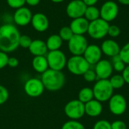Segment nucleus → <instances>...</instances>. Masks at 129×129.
I'll list each match as a JSON object with an SVG mask.
<instances>
[{
  "label": "nucleus",
  "instance_id": "f257e3e1",
  "mask_svg": "<svg viewBox=\"0 0 129 129\" xmlns=\"http://www.w3.org/2000/svg\"><path fill=\"white\" fill-rule=\"evenodd\" d=\"M20 32L17 28L11 23L0 26V51L10 53L19 47Z\"/></svg>",
  "mask_w": 129,
  "mask_h": 129
},
{
  "label": "nucleus",
  "instance_id": "f03ea898",
  "mask_svg": "<svg viewBox=\"0 0 129 129\" xmlns=\"http://www.w3.org/2000/svg\"><path fill=\"white\" fill-rule=\"evenodd\" d=\"M45 89L50 91H57L60 90L65 85L66 77L62 71L47 70L42 74L41 79Z\"/></svg>",
  "mask_w": 129,
  "mask_h": 129
},
{
  "label": "nucleus",
  "instance_id": "7ed1b4c3",
  "mask_svg": "<svg viewBox=\"0 0 129 129\" xmlns=\"http://www.w3.org/2000/svg\"><path fill=\"white\" fill-rule=\"evenodd\" d=\"M94 98L100 102L108 101L113 95V91L109 79H98L92 88Z\"/></svg>",
  "mask_w": 129,
  "mask_h": 129
},
{
  "label": "nucleus",
  "instance_id": "20e7f679",
  "mask_svg": "<svg viewBox=\"0 0 129 129\" xmlns=\"http://www.w3.org/2000/svg\"><path fill=\"white\" fill-rule=\"evenodd\" d=\"M66 67L70 73L76 76H83L91 68V65L82 55H73L67 60Z\"/></svg>",
  "mask_w": 129,
  "mask_h": 129
},
{
  "label": "nucleus",
  "instance_id": "39448f33",
  "mask_svg": "<svg viewBox=\"0 0 129 129\" xmlns=\"http://www.w3.org/2000/svg\"><path fill=\"white\" fill-rule=\"evenodd\" d=\"M109 26V23L100 17L89 22L87 33L89 36L94 39H101L107 35Z\"/></svg>",
  "mask_w": 129,
  "mask_h": 129
},
{
  "label": "nucleus",
  "instance_id": "423d86ee",
  "mask_svg": "<svg viewBox=\"0 0 129 129\" xmlns=\"http://www.w3.org/2000/svg\"><path fill=\"white\" fill-rule=\"evenodd\" d=\"M46 58L49 69L62 71L67 66V57L60 50L48 51L46 54Z\"/></svg>",
  "mask_w": 129,
  "mask_h": 129
},
{
  "label": "nucleus",
  "instance_id": "0eeeda50",
  "mask_svg": "<svg viewBox=\"0 0 129 129\" xmlns=\"http://www.w3.org/2000/svg\"><path fill=\"white\" fill-rule=\"evenodd\" d=\"M64 113L71 120H79L85 114V104L78 99L72 100L65 105Z\"/></svg>",
  "mask_w": 129,
  "mask_h": 129
},
{
  "label": "nucleus",
  "instance_id": "6e6552de",
  "mask_svg": "<svg viewBox=\"0 0 129 129\" xmlns=\"http://www.w3.org/2000/svg\"><path fill=\"white\" fill-rule=\"evenodd\" d=\"M88 44L83 35H73L68 41V49L73 55H83Z\"/></svg>",
  "mask_w": 129,
  "mask_h": 129
},
{
  "label": "nucleus",
  "instance_id": "1a4fd4ad",
  "mask_svg": "<svg viewBox=\"0 0 129 129\" xmlns=\"http://www.w3.org/2000/svg\"><path fill=\"white\" fill-rule=\"evenodd\" d=\"M108 107L110 113L115 116L124 114L127 110V101L125 98L120 94H113L108 101Z\"/></svg>",
  "mask_w": 129,
  "mask_h": 129
},
{
  "label": "nucleus",
  "instance_id": "9d476101",
  "mask_svg": "<svg viewBox=\"0 0 129 129\" xmlns=\"http://www.w3.org/2000/svg\"><path fill=\"white\" fill-rule=\"evenodd\" d=\"M23 89L29 97L38 98L43 94L45 87L41 79L38 78H30L26 81Z\"/></svg>",
  "mask_w": 129,
  "mask_h": 129
},
{
  "label": "nucleus",
  "instance_id": "9b49d317",
  "mask_svg": "<svg viewBox=\"0 0 129 129\" xmlns=\"http://www.w3.org/2000/svg\"><path fill=\"white\" fill-rule=\"evenodd\" d=\"M119 14V6L113 1L104 2L100 9V17L107 22L114 20Z\"/></svg>",
  "mask_w": 129,
  "mask_h": 129
},
{
  "label": "nucleus",
  "instance_id": "f8f14e48",
  "mask_svg": "<svg viewBox=\"0 0 129 129\" xmlns=\"http://www.w3.org/2000/svg\"><path fill=\"white\" fill-rule=\"evenodd\" d=\"M86 8L87 6L82 0H73L68 3L66 8V12L69 17L76 19L84 17Z\"/></svg>",
  "mask_w": 129,
  "mask_h": 129
},
{
  "label": "nucleus",
  "instance_id": "ddd939ff",
  "mask_svg": "<svg viewBox=\"0 0 129 129\" xmlns=\"http://www.w3.org/2000/svg\"><path fill=\"white\" fill-rule=\"evenodd\" d=\"M95 73L98 79H109L113 74V68L112 63L108 60H101L94 65Z\"/></svg>",
  "mask_w": 129,
  "mask_h": 129
},
{
  "label": "nucleus",
  "instance_id": "4468645a",
  "mask_svg": "<svg viewBox=\"0 0 129 129\" xmlns=\"http://www.w3.org/2000/svg\"><path fill=\"white\" fill-rule=\"evenodd\" d=\"M32 17L33 14L31 11L28 8L23 6L16 9L13 16V20L16 25L20 26H25L31 23Z\"/></svg>",
  "mask_w": 129,
  "mask_h": 129
},
{
  "label": "nucleus",
  "instance_id": "2eb2a0df",
  "mask_svg": "<svg viewBox=\"0 0 129 129\" xmlns=\"http://www.w3.org/2000/svg\"><path fill=\"white\" fill-rule=\"evenodd\" d=\"M102 54L103 53L101 49V47L97 45L92 44L88 45L82 56L91 66H93L101 60Z\"/></svg>",
  "mask_w": 129,
  "mask_h": 129
},
{
  "label": "nucleus",
  "instance_id": "dca6fc26",
  "mask_svg": "<svg viewBox=\"0 0 129 129\" xmlns=\"http://www.w3.org/2000/svg\"><path fill=\"white\" fill-rule=\"evenodd\" d=\"M31 24L37 32H45L49 26V20L47 16L42 13H36L33 15Z\"/></svg>",
  "mask_w": 129,
  "mask_h": 129
},
{
  "label": "nucleus",
  "instance_id": "f3484780",
  "mask_svg": "<svg viewBox=\"0 0 129 129\" xmlns=\"http://www.w3.org/2000/svg\"><path fill=\"white\" fill-rule=\"evenodd\" d=\"M89 21L84 17L73 19L70 27L74 35H84L88 32Z\"/></svg>",
  "mask_w": 129,
  "mask_h": 129
},
{
  "label": "nucleus",
  "instance_id": "a211bd4d",
  "mask_svg": "<svg viewBox=\"0 0 129 129\" xmlns=\"http://www.w3.org/2000/svg\"><path fill=\"white\" fill-rule=\"evenodd\" d=\"M101 49L103 54L108 57H113L119 54L121 48L116 41L113 39H106L102 42Z\"/></svg>",
  "mask_w": 129,
  "mask_h": 129
},
{
  "label": "nucleus",
  "instance_id": "6ab92c4d",
  "mask_svg": "<svg viewBox=\"0 0 129 129\" xmlns=\"http://www.w3.org/2000/svg\"><path fill=\"white\" fill-rule=\"evenodd\" d=\"M103 112V105L102 103L93 99L88 103L85 104V113L87 116L90 117H97L99 116Z\"/></svg>",
  "mask_w": 129,
  "mask_h": 129
},
{
  "label": "nucleus",
  "instance_id": "aec40b11",
  "mask_svg": "<svg viewBox=\"0 0 129 129\" xmlns=\"http://www.w3.org/2000/svg\"><path fill=\"white\" fill-rule=\"evenodd\" d=\"M29 52L34 56H45L48 53V48L45 42L41 39H35L32 41L30 46L29 47Z\"/></svg>",
  "mask_w": 129,
  "mask_h": 129
},
{
  "label": "nucleus",
  "instance_id": "412c9836",
  "mask_svg": "<svg viewBox=\"0 0 129 129\" xmlns=\"http://www.w3.org/2000/svg\"><path fill=\"white\" fill-rule=\"evenodd\" d=\"M32 66H33V70L36 72L41 73V74H42L47 70L49 69L46 56H36V57H34L33 60H32Z\"/></svg>",
  "mask_w": 129,
  "mask_h": 129
},
{
  "label": "nucleus",
  "instance_id": "4be33fe9",
  "mask_svg": "<svg viewBox=\"0 0 129 129\" xmlns=\"http://www.w3.org/2000/svg\"><path fill=\"white\" fill-rule=\"evenodd\" d=\"M48 50L50 51H56L60 50V47L63 44V40L59 36L58 34H53L51 35L45 42Z\"/></svg>",
  "mask_w": 129,
  "mask_h": 129
},
{
  "label": "nucleus",
  "instance_id": "5701e85b",
  "mask_svg": "<svg viewBox=\"0 0 129 129\" xmlns=\"http://www.w3.org/2000/svg\"><path fill=\"white\" fill-rule=\"evenodd\" d=\"M93 99H94V93L92 88H91L88 87L82 88L78 94V100L82 102L83 104H86Z\"/></svg>",
  "mask_w": 129,
  "mask_h": 129
},
{
  "label": "nucleus",
  "instance_id": "b1692460",
  "mask_svg": "<svg viewBox=\"0 0 129 129\" xmlns=\"http://www.w3.org/2000/svg\"><path fill=\"white\" fill-rule=\"evenodd\" d=\"M84 17L87 19L89 22L95 20L100 18V10L94 5L87 6L84 14Z\"/></svg>",
  "mask_w": 129,
  "mask_h": 129
},
{
  "label": "nucleus",
  "instance_id": "393cba45",
  "mask_svg": "<svg viewBox=\"0 0 129 129\" xmlns=\"http://www.w3.org/2000/svg\"><path fill=\"white\" fill-rule=\"evenodd\" d=\"M109 81L113 89H120L125 84V82L122 74H116L112 76L109 79Z\"/></svg>",
  "mask_w": 129,
  "mask_h": 129
},
{
  "label": "nucleus",
  "instance_id": "a878e982",
  "mask_svg": "<svg viewBox=\"0 0 129 129\" xmlns=\"http://www.w3.org/2000/svg\"><path fill=\"white\" fill-rule=\"evenodd\" d=\"M61 129H85L83 124L78 120H71L66 122L62 125Z\"/></svg>",
  "mask_w": 129,
  "mask_h": 129
},
{
  "label": "nucleus",
  "instance_id": "bb28decb",
  "mask_svg": "<svg viewBox=\"0 0 129 129\" xmlns=\"http://www.w3.org/2000/svg\"><path fill=\"white\" fill-rule=\"evenodd\" d=\"M58 35L63 41L68 42L74 34L70 26H63L60 29Z\"/></svg>",
  "mask_w": 129,
  "mask_h": 129
},
{
  "label": "nucleus",
  "instance_id": "cd10ccee",
  "mask_svg": "<svg viewBox=\"0 0 129 129\" xmlns=\"http://www.w3.org/2000/svg\"><path fill=\"white\" fill-rule=\"evenodd\" d=\"M119 54L122 61L125 64L129 65V42L126 43L122 48H121Z\"/></svg>",
  "mask_w": 129,
  "mask_h": 129
},
{
  "label": "nucleus",
  "instance_id": "c85d7f7f",
  "mask_svg": "<svg viewBox=\"0 0 129 129\" xmlns=\"http://www.w3.org/2000/svg\"><path fill=\"white\" fill-rule=\"evenodd\" d=\"M32 39L27 35H20L19 39V46L23 48H29L32 43Z\"/></svg>",
  "mask_w": 129,
  "mask_h": 129
},
{
  "label": "nucleus",
  "instance_id": "c756f323",
  "mask_svg": "<svg viewBox=\"0 0 129 129\" xmlns=\"http://www.w3.org/2000/svg\"><path fill=\"white\" fill-rule=\"evenodd\" d=\"M83 78L87 82H94L96 80H98L97 75L95 73V71L92 69L88 70L84 74H83Z\"/></svg>",
  "mask_w": 129,
  "mask_h": 129
},
{
  "label": "nucleus",
  "instance_id": "7c9ffc66",
  "mask_svg": "<svg viewBox=\"0 0 129 129\" xmlns=\"http://www.w3.org/2000/svg\"><path fill=\"white\" fill-rule=\"evenodd\" d=\"M93 129H112L111 128V122L105 119H101L97 121L94 126Z\"/></svg>",
  "mask_w": 129,
  "mask_h": 129
},
{
  "label": "nucleus",
  "instance_id": "2f4dec72",
  "mask_svg": "<svg viewBox=\"0 0 129 129\" xmlns=\"http://www.w3.org/2000/svg\"><path fill=\"white\" fill-rule=\"evenodd\" d=\"M6 2L10 8L14 9L23 7L26 4V0H6Z\"/></svg>",
  "mask_w": 129,
  "mask_h": 129
},
{
  "label": "nucleus",
  "instance_id": "473e14b6",
  "mask_svg": "<svg viewBox=\"0 0 129 129\" xmlns=\"http://www.w3.org/2000/svg\"><path fill=\"white\" fill-rule=\"evenodd\" d=\"M9 98V92L8 91V89L0 85V105L4 104L8 99Z\"/></svg>",
  "mask_w": 129,
  "mask_h": 129
},
{
  "label": "nucleus",
  "instance_id": "72a5a7b5",
  "mask_svg": "<svg viewBox=\"0 0 129 129\" xmlns=\"http://www.w3.org/2000/svg\"><path fill=\"white\" fill-rule=\"evenodd\" d=\"M120 29L118 26L116 25H110L109 29H108V33L107 35H109L112 38H116L118 37L120 35Z\"/></svg>",
  "mask_w": 129,
  "mask_h": 129
},
{
  "label": "nucleus",
  "instance_id": "f704fd0d",
  "mask_svg": "<svg viewBox=\"0 0 129 129\" xmlns=\"http://www.w3.org/2000/svg\"><path fill=\"white\" fill-rule=\"evenodd\" d=\"M112 65H113V70L118 72V73H122V71L124 70V69L125 68V63L122 61V60H119L118 61H116V62H113L112 63Z\"/></svg>",
  "mask_w": 129,
  "mask_h": 129
},
{
  "label": "nucleus",
  "instance_id": "c9c22d12",
  "mask_svg": "<svg viewBox=\"0 0 129 129\" xmlns=\"http://www.w3.org/2000/svg\"><path fill=\"white\" fill-rule=\"evenodd\" d=\"M8 60V56L7 53L0 51V70H2L7 66Z\"/></svg>",
  "mask_w": 129,
  "mask_h": 129
},
{
  "label": "nucleus",
  "instance_id": "e433bc0d",
  "mask_svg": "<svg viewBox=\"0 0 129 129\" xmlns=\"http://www.w3.org/2000/svg\"><path fill=\"white\" fill-rule=\"evenodd\" d=\"M112 129H127V125L125 122L122 120H116L111 123Z\"/></svg>",
  "mask_w": 129,
  "mask_h": 129
},
{
  "label": "nucleus",
  "instance_id": "4c0bfd02",
  "mask_svg": "<svg viewBox=\"0 0 129 129\" xmlns=\"http://www.w3.org/2000/svg\"><path fill=\"white\" fill-rule=\"evenodd\" d=\"M19 64V60L17 58L14 57H8V64L7 66L11 67V68H15L18 66Z\"/></svg>",
  "mask_w": 129,
  "mask_h": 129
},
{
  "label": "nucleus",
  "instance_id": "58836bf2",
  "mask_svg": "<svg viewBox=\"0 0 129 129\" xmlns=\"http://www.w3.org/2000/svg\"><path fill=\"white\" fill-rule=\"evenodd\" d=\"M122 76H123L125 83H127V84L129 85V65H127L125 67V68L122 71Z\"/></svg>",
  "mask_w": 129,
  "mask_h": 129
},
{
  "label": "nucleus",
  "instance_id": "ea45409f",
  "mask_svg": "<svg viewBox=\"0 0 129 129\" xmlns=\"http://www.w3.org/2000/svg\"><path fill=\"white\" fill-rule=\"evenodd\" d=\"M40 2V0H26V4L30 6H36Z\"/></svg>",
  "mask_w": 129,
  "mask_h": 129
},
{
  "label": "nucleus",
  "instance_id": "a19ab883",
  "mask_svg": "<svg viewBox=\"0 0 129 129\" xmlns=\"http://www.w3.org/2000/svg\"><path fill=\"white\" fill-rule=\"evenodd\" d=\"M82 2L86 5V6H93L98 2V0H82Z\"/></svg>",
  "mask_w": 129,
  "mask_h": 129
},
{
  "label": "nucleus",
  "instance_id": "79ce46f5",
  "mask_svg": "<svg viewBox=\"0 0 129 129\" xmlns=\"http://www.w3.org/2000/svg\"><path fill=\"white\" fill-rule=\"evenodd\" d=\"M118 2L124 5H129V0H118Z\"/></svg>",
  "mask_w": 129,
  "mask_h": 129
},
{
  "label": "nucleus",
  "instance_id": "37998d69",
  "mask_svg": "<svg viewBox=\"0 0 129 129\" xmlns=\"http://www.w3.org/2000/svg\"><path fill=\"white\" fill-rule=\"evenodd\" d=\"M51 1L54 3H60V2H63L64 0H51Z\"/></svg>",
  "mask_w": 129,
  "mask_h": 129
}]
</instances>
